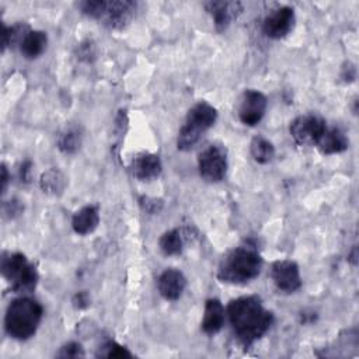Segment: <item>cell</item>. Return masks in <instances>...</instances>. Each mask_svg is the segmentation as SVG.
<instances>
[{"instance_id": "44dd1931", "label": "cell", "mask_w": 359, "mask_h": 359, "mask_svg": "<svg viewBox=\"0 0 359 359\" xmlns=\"http://www.w3.org/2000/svg\"><path fill=\"white\" fill-rule=\"evenodd\" d=\"M29 27L25 24H15L11 27L3 25V34H1V45H3V50L7 46H14L22 42V39L25 38V35L28 34Z\"/></svg>"}, {"instance_id": "7c38bea8", "label": "cell", "mask_w": 359, "mask_h": 359, "mask_svg": "<svg viewBox=\"0 0 359 359\" xmlns=\"http://www.w3.org/2000/svg\"><path fill=\"white\" fill-rule=\"evenodd\" d=\"M157 287L165 300H177L187 287V278L180 269L168 268L158 276Z\"/></svg>"}, {"instance_id": "9c48e42d", "label": "cell", "mask_w": 359, "mask_h": 359, "mask_svg": "<svg viewBox=\"0 0 359 359\" xmlns=\"http://www.w3.org/2000/svg\"><path fill=\"white\" fill-rule=\"evenodd\" d=\"M266 111V97L257 90L244 91L240 107H238V118L247 126H255Z\"/></svg>"}, {"instance_id": "5bb4252c", "label": "cell", "mask_w": 359, "mask_h": 359, "mask_svg": "<svg viewBox=\"0 0 359 359\" xmlns=\"http://www.w3.org/2000/svg\"><path fill=\"white\" fill-rule=\"evenodd\" d=\"M132 174L140 181H149L160 175L163 164L157 154L143 153L132 161Z\"/></svg>"}, {"instance_id": "5b68a950", "label": "cell", "mask_w": 359, "mask_h": 359, "mask_svg": "<svg viewBox=\"0 0 359 359\" xmlns=\"http://www.w3.org/2000/svg\"><path fill=\"white\" fill-rule=\"evenodd\" d=\"M1 273L17 293L32 292L38 282L35 266L20 252H10L3 257Z\"/></svg>"}, {"instance_id": "3957f363", "label": "cell", "mask_w": 359, "mask_h": 359, "mask_svg": "<svg viewBox=\"0 0 359 359\" xmlns=\"http://www.w3.org/2000/svg\"><path fill=\"white\" fill-rule=\"evenodd\" d=\"M42 316V306L36 300L27 296L18 297L7 307L4 317L6 331L14 339H28L36 332Z\"/></svg>"}, {"instance_id": "d6986e66", "label": "cell", "mask_w": 359, "mask_h": 359, "mask_svg": "<svg viewBox=\"0 0 359 359\" xmlns=\"http://www.w3.org/2000/svg\"><path fill=\"white\" fill-rule=\"evenodd\" d=\"M185 243L184 231L180 229H171L163 233V236L158 240L160 250L165 255H178L181 254Z\"/></svg>"}, {"instance_id": "30bf717a", "label": "cell", "mask_w": 359, "mask_h": 359, "mask_svg": "<svg viewBox=\"0 0 359 359\" xmlns=\"http://www.w3.org/2000/svg\"><path fill=\"white\" fill-rule=\"evenodd\" d=\"M293 22H294L293 8L283 6L273 10L265 17L262 22V31L266 36L272 39H279L286 36L290 32V29L293 28Z\"/></svg>"}, {"instance_id": "cb8c5ba5", "label": "cell", "mask_w": 359, "mask_h": 359, "mask_svg": "<svg viewBox=\"0 0 359 359\" xmlns=\"http://www.w3.org/2000/svg\"><path fill=\"white\" fill-rule=\"evenodd\" d=\"M98 356H105V358H130L132 353L123 348L122 345L114 342V341H108L105 342L98 352Z\"/></svg>"}, {"instance_id": "603a6c76", "label": "cell", "mask_w": 359, "mask_h": 359, "mask_svg": "<svg viewBox=\"0 0 359 359\" xmlns=\"http://www.w3.org/2000/svg\"><path fill=\"white\" fill-rule=\"evenodd\" d=\"M57 147L63 153H74L80 147V135L74 129H67L60 133L57 139Z\"/></svg>"}, {"instance_id": "ba28073f", "label": "cell", "mask_w": 359, "mask_h": 359, "mask_svg": "<svg viewBox=\"0 0 359 359\" xmlns=\"http://www.w3.org/2000/svg\"><path fill=\"white\" fill-rule=\"evenodd\" d=\"M271 278L278 290L283 293H293L302 286V276L294 261L280 259L272 264Z\"/></svg>"}, {"instance_id": "ac0fdd59", "label": "cell", "mask_w": 359, "mask_h": 359, "mask_svg": "<svg viewBox=\"0 0 359 359\" xmlns=\"http://www.w3.org/2000/svg\"><path fill=\"white\" fill-rule=\"evenodd\" d=\"M48 36L43 31H32L29 29L22 42L20 43V50L24 57L35 59L38 57L46 48Z\"/></svg>"}, {"instance_id": "484cf974", "label": "cell", "mask_w": 359, "mask_h": 359, "mask_svg": "<svg viewBox=\"0 0 359 359\" xmlns=\"http://www.w3.org/2000/svg\"><path fill=\"white\" fill-rule=\"evenodd\" d=\"M56 356H59V358H80V356H84V351L79 342H67L59 349Z\"/></svg>"}, {"instance_id": "f1b7e54d", "label": "cell", "mask_w": 359, "mask_h": 359, "mask_svg": "<svg viewBox=\"0 0 359 359\" xmlns=\"http://www.w3.org/2000/svg\"><path fill=\"white\" fill-rule=\"evenodd\" d=\"M29 163H24L22 165H21V170H20V175H21V178L24 180V181H29V171H31V168H29Z\"/></svg>"}, {"instance_id": "e0dca14e", "label": "cell", "mask_w": 359, "mask_h": 359, "mask_svg": "<svg viewBox=\"0 0 359 359\" xmlns=\"http://www.w3.org/2000/svg\"><path fill=\"white\" fill-rule=\"evenodd\" d=\"M98 223H100V212H98V208L94 205L83 206L73 215V219H72V227L80 236L93 233L97 229Z\"/></svg>"}, {"instance_id": "277c9868", "label": "cell", "mask_w": 359, "mask_h": 359, "mask_svg": "<svg viewBox=\"0 0 359 359\" xmlns=\"http://www.w3.org/2000/svg\"><path fill=\"white\" fill-rule=\"evenodd\" d=\"M216 119H217V111L209 102L206 101L196 102L188 111L185 122L178 132V137H177L178 150H182V151L191 150L201 139V135L213 126Z\"/></svg>"}, {"instance_id": "8fae6325", "label": "cell", "mask_w": 359, "mask_h": 359, "mask_svg": "<svg viewBox=\"0 0 359 359\" xmlns=\"http://www.w3.org/2000/svg\"><path fill=\"white\" fill-rule=\"evenodd\" d=\"M136 11V3L129 0L107 1L104 13L100 18L108 28L121 29L129 24Z\"/></svg>"}, {"instance_id": "d4e9b609", "label": "cell", "mask_w": 359, "mask_h": 359, "mask_svg": "<svg viewBox=\"0 0 359 359\" xmlns=\"http://www.w3.org/2000/svg\"><path fill=\"white\" fill-rule=\"evenodd\" d=\"M105 0H90V1H83L79 4L80 10L83 14L91 17V18H95V20H100L102 13H104V8H105Z\"/></svg>"}, {"instance_id": "4316f807", "label": "cell", "mask_w": 359, "mask_h": 359, "mask_svg": "<svg viewBox=\"0 0 359 359\" xmlns=\"http://www.w3.org/2000/svg\"><path fill=\"white\" fill-rule=\"evenodd\" d=\"M140 203L144 206V210L149 213H157L160 212L163 203L158 199H151V198H142Z\"/></svg>"}, {"instance_id": "8992f818", "label": "cell", "mask_w": 359, "mask_h": 359, "mask_svg": "<svg viewBox=\"0 0 359 359\" xmlns=\"http://www.w3.org/2000/svg\"><path fill=\"white\" fill-rule=\"evenodd\" d=\"M201 177L208 182H219L227 172V151L220 144H208L198 156Z\"/></svg>"}, {"instance_id": "52a82bcc", "label": "cell", "mask_w": 359, "mask_h": 359, "mask_svg": "<svg viewBox=\"0 0 359 359\" xmlns=\"http://www.w3.org/2000/svg\"><path fill=\"white\" fill-rule=\"evenodd\" d=\"M327 123L317 115H300L290 122V136L300 146H316L321 137Z\"/></svg>"}, {"instance_id": "7a4b0ae2", "label": "cell", "mask_w": 359, "mask_h": 359, "mask_svg": "<svg viewBox=\"0 0 359 359\" xmlns=\"http://www.w3.org/2000/svg\"><path fill=\"white\" fill-rule=\"evenodd\" d=\"M262 268V258L254 245L245 244L230 250L220 261L217 278L222 282L243 285L255 279Z\"/></svg>"}, {"instance_id": "9a60e30c", "label": "cell", "mask_w": 359, "mask_h": 359, "mask_svg": "<svg viewBox=\"0 0 359 359\" xmlns=\"http://www.w3.org/2000/svg\"><path fill=\"white\" fill-rule=\"evenodd\" d=\"M205 8L212 15L215 27L223 31L237 15V11L241 10V4L233 1H209L205 4Z\"/></svg>"}, {"instance_id": "6da1fadb", "label": "cell", "mask_w": 359, "mask_h": 359, "mask_svg": "<svg viewBox=\"0 0 359 359\" xmlns=\"http://www.w3.org/2000/svg\"><path fill=\"white\" fill-rule=\"evenodd\" d=\"M231 328L244 346L252 345L272 325L273 316L268 311L258 296H241L227 304Z\"/></svg>"}, {"instance_id": "f546056e", "label": "cell", "mask_w": 359, "mask_h": 359, "mask_svg": "<svg viewBox=\"0 0 359 359\" xmlns=\"http://www.w3.org/2000/svg\"><path fill=\"white\" fill-rule=\"evenodd\" d=\"M7 182H8V172H7L6 165L3 164V165H1V189H3V192H6Z\"/></svg>"}, {"instance_id": "83f0119b", "label": "cell", "mask_w": 359, "mask_h": 359, "mask_svg": "<svg viewBox=\"0 0 359 359\" xmlns=\"http://www.w3.org/2000/svg\"><path fill=\"white\" fill-rule=\"evenodd\" d=\"M88 296H87V293L86 292H79L76 296H74V299H73V304L76 306V307H79V309H83V307H87L88 306Z\"/></svg>"}, {"instance_id": "4fadbf2b", "label": "cell", "mask_w": 359, "mask_h": 359, "mask_svg": "<svg viewBox=\"0 0 359 359\" xmlns=\"http://www.w3.org/2000/svg\"><path fill=\"white\" fill-rule=\"evenodd\" d=\"M224 318H226V310H224L222 302L217 299L206 300L205 310H203V318L201 323L203 332L208 335L217 334L224 324Z\"/></svg>"}, {"instance_id": "7402d4cb", "label": "cell", "mask_w": 359, "mask_h": 359, "mask_svg": "<svg viewBox=\"0 0 359 359\" xmlns=\"http://www.w3.org/2000/svg\"><path fill=\"white\" fill-rule=\"evenodd\" d=\"M41 187L43 192L56 195L65 188V177L57 170H49L41 177Z\"/></svg>"}, {"instance_id": "2e32d148", "label": "cell", "mask_w": 359, "mask_h": 359, "mask_svg": "<svg viewBox=\"0 0 359 359\" xmlns=\"http://www.w3.org/2000/svg\"><path fill=\"white\" fill-rule=\"evenodd\" d=\"M348 146H349V140L339 128H327L316 143V147L323 154L342 153L348 149Z\"/></svg>"}, {"instance_id": "ffe728a7", "label": "cell", "mask_w": 359, "mask_h": 359, "mask_svg": "<svg viewBox=\"0 0 359 359\" xmlns=\"http://www.w3.org/2000/svg\"><path fill=\"white\" fill-rule=\"evenodd\" d=\"M250 153L257 163L266 164L273 158L275 147L268 139L262 136H255L250 143Z\"/></svg>"}]
</instances>
